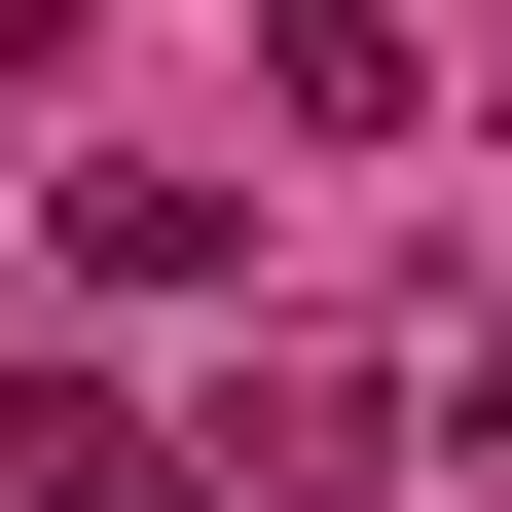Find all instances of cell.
<instances>
[{
  "instance_id": "6da1fadb",
  "label": "cell",
  "mask_w": 512,
  "mask_h": 512,
  "mask_svg": "<svg viewBox=\"0 0 512 512\" xmlns=\"http://www.w3.org/2000/svg\"><path fill=\"white\" fill-rule=\"evenodd\" d=\"M0 512H183V439L110 403V366H37V403H0Z\"/></svg>"
}]
</instances>
